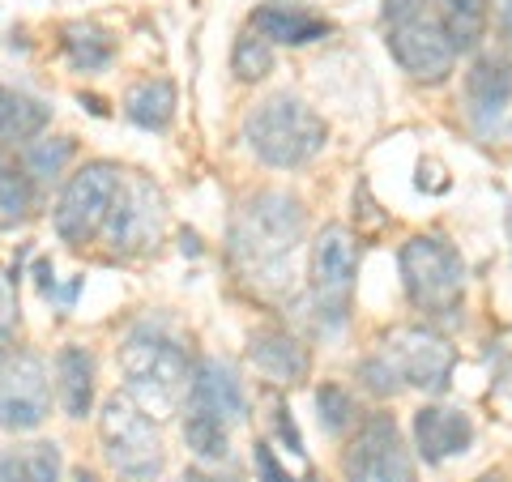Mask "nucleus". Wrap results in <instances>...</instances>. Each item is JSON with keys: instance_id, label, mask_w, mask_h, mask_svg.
Wrapping results in <instances>:
<instances>
[{"instance_id": "nucleus-32", "label": "nucleus", "mask_w": 512, "mask_h": 482, "mask_svg": "<svg viewBox=\"0 0 512 482\" xmlns=\"http://www.w3.org/2000/svg\"><path fill=\"white\" fill-rule=\"evenodd\" d=\"M256 470H261V482H295V478L278 465V457L269 453V444H256Z\"/></svg>"}, {"instance_id": "nucleus-33", "label": "nucleus", "mask_w": 512, "mask_h": 482, "mask_svg": "<svg viewBox=\"0 0 512 482\" xmlns=\"http://www.w3.org/2000/svg\"><path fill=\"white\" fill-rule=\"evenodd\" d=\"M278 427H282V436H286V444H291V453H303V440H299V431H295V423L286 419V406H278Z\"/></svg>"}, {"instance_id": "nucleus-34", "label": "nucleus", "mask_w": 512, "mask_h": 482, "mask_svg": "<svg viewBox=\"0 0 512 482\" xmlns=\"http://www.w3.org/2000/svg\"><path fill=\"white\" fill-rule=\"evenodd\" d=\"M184 482H239L235 474H205V470H188Z\"/></svg>"}, {"instance_id": "nucleus-24", "label": "nucleus", "mask_w": 512, "mask_h": 482, "mask_svg": "<svg viewBox=\"0 0 512 482\" xmlns=\"http://www.w3.org/2000/svg\"><path fill=\"white\" fill-rule=\"evenodd\" d=\"M440 13H444L448 39H453L457 52H474V47L483 43L487 0H440Z\"/></svg>"}, {"instance_id": "nucleus-1", "label": "nucleus", "mask_w": 512, "mask_h": 482, "mask_svg": "<svg viewBox=\"0 0 512 482\" xmlns=\"http://www.w3.org/2000/svg\"><path fill=\"white\" fill-rule=\"evenodd\" d=\"M303 244V205L291 192H256L239 205L231 222V265L252 291L261 295H282L291 282V261Z\"/></svg>"}, {"instance_id": "nucleus-22", "label": "nucleus", "mask_w": 512, "mask_h": 482, "mask_svg": "<svg viewBox=\"0 0 512 482\" xmlns=\"http://www.w3.org/2000/svg\"><path fill=\"white\" fill-rule=\"evenodd\" d=\"M124 116L133 120L137 128H150V133H163L175 116V86L167 77H150V82H141L128 90L124 99Z\"/></svg>"}, {"instance_id": "nucleus-11", "label": "nucleus", "mask_w": 512, "mask_h": 482, "mask_svg": "<svg viewBox=\"0 0 512 482\" xmlns=\"http://www.w3.org/2000/svg\"><path fill=\"white\" fill-rule=\"evenodd\" d=\"M346 482H414V457L389 414H372L342 453Z\"/></svg>"}, {"instance_id": "nucleus-28", "label": "nucleus", "mask_w": 512, "mask_h": 482, "mask_svg": "<svg viewBox=\"0 0 512 482\" xmlns=\"http://www.w3.org/2000/svg\"><path fill=\"white\" fill-rule=\"evenodd\" d=\"M316 410H320V427H325L329 436H342V431L359 419L355 397H350L342 384H320L316 389Z\"/></svg>"}, {"instance_id": "nucleus-12", "label": "nucleus", "mask_w": 512, "mask_h": 482, "mask_svg": "<svg viewBox=\"0 0 512 482\" xmlns=\"http://www.w3.org/2000/svg\"><path fill=\"white\" fill-rule=\"evenodd\" d=\"M52 410L47 389V363L35 350H9L0 359V427L5 431H35Z\"/></svg>"}, {"instance_id": "nucleus-25", "label": "nucleus", "mask_w": 512, "mask_h": 482, "mask_svg": "<svg viewBox=\"0 0 512 482\" xmlns=\"http://www.w3.org/2000/svg\"><path fill=\"white\" fill-rule=\"evenodd\" d=\"M227 427H231V423H222V419H214V414L188 406V414H184V444H188L201 461H227V453H231Z\"/></svg>"}, {"instance_id": "nucleus-16", "label": "nucleus", "mask_w": 512, "mask_h": 482, "mask_svg": "<svg viewBox=\"0 0 512 482\" xmlns=\"http://www.w3.org/2000/svg\"><path fill=\"white\" fill-rule=\"evenodd\" d=\"M248 355L256 363V372L269 376L274 384H299L308 376V346L286 329H256L248 337Z\"/></svg>"}, {"instance_id": "nucleus-2", "label": "nucleus", "mask_w": 512, "mask_h": 482, "mask_svg": "<svg viewBox=\"0 0 512 482\" xmlns=\"http://www.w3.org/2000/svg\"><path fill=\"white\" fill-rule=\"evenodd\" d=\"M120 372L124 393L137 401L150 419H171L188 401L192 389V367L184 346L158 325H137L120 346Z\"/></svg>"}, {"instance_id": "nucleus-9", "label": "nucleus", "mask_w": 512, "mask_h": 482, "mask_svg": "<svg viewBox=\"0 0 512 482\" xmlns=\"http://www.w3.org/2000/svg\"><path fill=\"white\" fill-rule=\"evenodd\" d=\"M116 188H120V171L111 163H86L64 184L56 201V235L64 244H86V239H94L107 227Z\"/></svg>"}, {"instance_id": "nucleus-21", "label": "nucleus", "mask_w": 512, "mask_h": 482, "mask_svg": "<svg viewBox=\"0 0 512 482\" xmlns=\"http://www.w3.org/2000/svg\"><path fill=\"white\" fill-rule=\"evenodd\" d=\"M60 47L77 73H99L111 64V56H116V39L94 22H69L60 30Z\"/></svg>"}, {"instance_id": "nucleus-10", "label": "nucleus", "mask_w": 512, "mask_h": 482, "mask_svg": "<svg viewBox=\"0 0 512 482\" xmlns=\"http://www.w3.org/2000/svg\"><path fill=\"white\" fill-rule=\"evenodd\" d=\"M384 363L397 372V380L423 393H444L453 384V367H457V350L444 342L436 329L423 325H406L393 329L384 337Z\"/></svg>"}, {"instance_id": "nucleus-18", "label": "nucleus", "mask_w": 512, "mask_h": 482, "mask_svg": "<svg viewBox=\"0 0 512 482\" xmlns=\"http://www.w3.org/2000/svg\"><path fill=\"white\" fill-rule=\"evenodd\" d=\"M56 393L69 419H86L94 401V355L86 346H60L56 355Z\"/></svg>"}, {"instance_id": "nucleus-35", "label": "nucleus", "mask_w": 512, "mask_h": 482, "mask_svg": "<svg viewBox=\"0 0 512 482\" xmlns=\"http://www.w3.org/2000/svg\"><path fill=\"white\" fill-rule=\"evenodd\" d=\"M474 482H504L500 474H483V478H474Z\"/></svg>"}, {"instance_id": "nucleus-30", "label": "nucleus", "mask_w": 512, "mask_h": 482, "mask_svg": "<svg viewBox=\"0 0 512 482\" xmlns=\"http://www.w3.org/2000/svg\"><path fill=\"white\" fill-rule=\"evenodd\" d=\"M359 380L372 389L376 397H393L397 389H402V380H397V372L389 363H384V355H372V359H363V367H359Z\"/></svg>"}, {"instance_id": "nucleus-19", "label": "nucleus", "mask_w": 512, "mask_h": 482, "mask_svg": "<svg viewBox=\"0 0 512 482\" xmlns=\"http://www.w3.org/2000/svg\"><path fill=\"white\" fill-rule=\"evenodd\" d=\"M47 120H52V111H47L39 99L0 86V146H18V141L30 146V141L47 128Z\"/></svg>"}, {"instance_id": "nucleus-13", "label": "nucleus", "mask_w": 512, "mask_h": 482, "mask_svg": "<svg viewBox=\"0 0 512 482\" xmlns=\"http://www.w3.org/2000/svg\"><path fill=\"white\" fill-rule=\"evenodd\" d=\"M188 406L214 414V419H222V423H239V419H244V414H248V397H244V384H239L235 367L227 359L205 355L197 367H192Z\"/></svg>"}, {"instance_id": "nucleus-27", "label": "nucleus", "mask_w": 512, "mask_h": 482, "mask_svg": "<svg viewBox=\"0 0 512 482\" xmlns=\"http://www.w3.org/2000/svg\"><path fill=\"white\" fill-rule=\"evenodd\" d=\"M69 158H73L69 137H43V141H30L26 146L22 167L30 171V180H56V175L69 167Z\"/></svg>"}, {"instance_id": "nucleus-7", "label": "nucleus", "mask_w": 512, "mask_h": 482, "mask_svg": "<svg viewBox=\"0 0 512 482\" xmlns=\"http://www.w3.org/2000/svg\"><path fill=\"white\" fill-rule=\"evenodd\" d=\"M359 248L346 227H325L316 235L308 256V299L316 312L320 333H338L350 316V295H355Z\"/></svg>"}, {"instance_id": "nucleus-26", "label": "nucleus", "mask_w": 512, "mask_h": 482, "mask_svg": "<svg viewBox=\"0 0 512 482\" xmlns=\"http://www.w3.org/2000/svg\"><path fill=\"white\" fill-rule=\"evenodd\" d=\"M231 69L239 82H261V77H269V69H274V43L265 35H256V30H244V35L235 39Z\"/></svg>"}, {"instance_id": "nucleus-29", "label": "nucleus", "mask_w": 512, "mask_h": 482, "mask_svg": "<svg viewBox=\"0 0 512 482\" xmlns=\"http://www.w3.org/2000/svg\"><path fill=\"white\" fill-rule=\"evenodd\" d=\"M13 329H18V291L13 273H0V359L13 350Z\"/></svg>"}, {"instance_id": "nucleus-17", "label": "nucleus", "mask_w": 512, "mask_h": 482, "mask_svg": "<svg viewBox=\"0 0 512 482\" xmlns=\"http://www.w3.org/2000/svg\"><path fill=\"white\" fill-rule=\"evenodd\" d=\"M252 30L265 35L269 43L308 47V43L329 35V22L316 18V13H308V9H299V5H261L252 13Z\"/></svg>"}, {"instance_id": "nucleus-4", "label": "nucleus", "mask_w": 512, "mask_h": 482, "mask_svg": "<svg viewBox=\"0 0 512 482\" xmlns=\"http://www.w3.org/2000/svg\"><path fill=\"white\" fill-rule=\"evenodd\" d=\"M244 141L252 146V154L261 163L278 167V171H291L303 167L325 150L329 141V128L316 111L295 99V94H274V99L256 103L244 120Z\"/></svg>"}, {"instance_id": "nucleus-8", "label": "nucleus", "mask_w": 512, "mask_h": 482, "mask_svg": "<svg viewBox=\"0 0 512 482\" xmlns=\"http://www.w3.org/2000/svg\"><path fill=\"white\" fill-rule=\"evenodd\" d=\"M167 227V205H163V192H158L146 175L137 171H120V188H116V201H111V214H107V244L111 252L120 256H141L158 248Z\"/></svg>"}, {"instance_id": "nucleus-3", "label": "nucleus", "mask_w": 512, "mask_h": 482, "mask_svg": "<svg viewBox=\"0 0 512 482\" xmlns=\"http://www.w3.org/2000/svg\"><path fill=\"white\" fill-rule=\"evenodd\" d=\"M384 43L414 82L440 86L457 64L440 0H384Z\"/></svg>"}, {"instance_id": "nucleus-23", "label": "nucleus", "mask_w": 512, "mask_h": 482, "mask_svg": "<svg viewBox=\"0 0 512 482\" xmlns=\"http://www.w3.org/2000/svg\"><path fill=\"white\" fill-rule=\"evenodd\" d=\"M35 210V180L0 150V227H18Z\"/></svg>"}, {"instance_id": "nucleus-5", "label": "nucleus", "mask_w": 512, "mask_h": 482, "mask_svg": "<svg viewBox=\"0 0 512 482\" xmlns=\"http://www.w3.org/2000/svg\"><path fill=\"white\" fill-rule=\"evenodd\" d=\"M406 295L427 316H457L466 299V261L444 235H410L402 244Z\"/></svg>"}, {"instance_id": "nucleus-31", "label": "nucleus", "mask_w": 512, "mask_h": 482, "mask_svg": "<svg viewBox=\"0 0 512 482\" xmlns=\"http://www.w3.org/2000/svg\"><path fill=\"white\" fill-rule=\"evenodd\" d=\"M487 13H491V22H495V35H500V43L512 52V0H491Z\"/></svg>"}, {"instance_id": "nucleus-20", "label": "nucleus", "mask_w": 512, "mask_h": 482, "mask_svg": "<svg viewBox=\"0 0 512 482\" xmlns=\"http://www.w3.org/2000/svg\"><path fill=\"white\" fill-rule=\"evenodd\" d=\"M0 482H60V448L35 440L0 453Z\"/></svg>"}, {"instance_id": "nucleus-15", "label": "nucleus", "mask_w": 512, "mask_h": 482, "mask_svg": "<svg viewBox=\"0 0 512 482\" xmlns=\"http://www.w3.org/2000/svg\"><path fill=\"white\" fill-rule=\"evenodd\" d=\"M508 103H512V64L504 56H478L466 73V116L474 120L478 133H491Z\"/></svg>"}, {"instance_id": "nucleus-14", "label": "nucleus", "mask_w": 512, "mask_h": 482, "mask_svg": "<svg viewBox=\"0 0 512 482\" xmlns=\"http://www.w3.org/2000/svg\"><path fill=\"white\" fill-rule=\"evenodd\" d=\"M474 444V423L457 406H423L414 410V448L427 465H440L448 457H461Z\"/></svg>"}, {"instance_id": "nucleus-6", "label": "nucleus", "mask_w": 512, "mask_h": 482, "mask_svg": "<svg viewBox=\"0 0 512 482\" xmlns=\"http://www.w3.org/2000/svg\"><path fill=\"white\" fill-rule=\"evenodd\" d=\"M99 440H103L107 465L116 474H124L128 482H154L163 474V440H158V427L128 393H116L103 401Z\"/></svg>"}]
</instances>
